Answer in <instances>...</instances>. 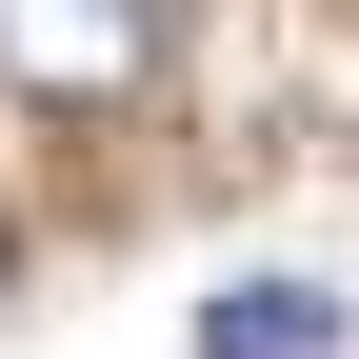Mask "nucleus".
<instances>
[{"label":"nucleus","instance_id":"obj_1","mask_svg":"<svg viewBox=\"0 0 359 359\" xmlns=\"http://www.w3.org/2000/svg\"><path fill=\"white\" fill-rule=\"evenodd\" d=\"M0 80L60 100V120L140 100V80H160V0H0Z\"/></svg>","mask_w":359,"mask_h":359},{"label":"nucleus","instance_id":"obj_2","mask_svg":"<svg viewBox=\"0 0 359 359\" xmlns=\"http://www.w3.org/2000/svg\"><path fill=\"white\" fill-rule=\"evenodd\" d=\"M200 359H339V299L259 259V280H219V299H200Z\"/></svg>","mask_w":359,"mask_h":359}]
</instances>
